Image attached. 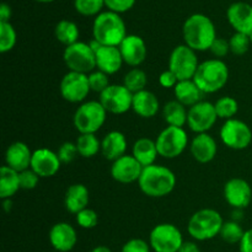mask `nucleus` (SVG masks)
Wrapping results in <instances>:
<instances>
[{
  "label": "nucleus",
  "mask_w": 252,
  "mask_h": 252,
  "mask_svg": "<svg viewBox=\"0 0 252 252\" xmlns=\"http://www.w3.org/2000/svg\"><path fill=\"white\" fill-rule=\"evenodd\" d=\"M39 179L41 177L31 167L25 170V171L20 172V186H21V189H26V191L34 189L37 187V185H38Z\"/></svg>",
  "instance_id": "nucleus-42"
},
{
  "label": "nucleus",
  "mask_w": 252,
  "mask_h": 252,
  "mask_svg": "<svg viewBox=\"0 0 252 252\" xmlns=\"http://www.w3.org/2000/svg\"><path fill=\"white\" fill-rule=\"evenodd\" d=\"M54 36H56L57 41L68 47L79 42L80 31L75 22L70 21V20H61L54 29Z\"/></svg>",
  "instance_id": "nucleus-31"
},
{
  "label": "nucleus",
  "mask_w": 252,
  "mask_h": 252,
  "mask_svg": "<svg viewBox=\"0 0 252 252\" xmlns=\"http://www.w3.org/2000/svg\"><path fill=\"white\" fill-rule=\"evenodd\" d=\"M198 66L199 61L197 52L185 43L176 46L170 53L167 69H170L177 76L179 81L193 79Z\"/></svg>",
  "instance_id": "nucleus-9"
},
{
  "label": "nucleus",
  "mask_w": 252,
  "mask_h": 252,
  "mask_svg": "<svg viewBox=\"0 0 252 252\" xmlns=\"http://www.w3.org/2000/svg\"><path fill=\"white\" fill-rule=\"evenodd\" d=\"M17 34L10 22H0V52L7 53L16 44Z\"/></svg>",
  "instance_id": "nucleus-36"
},
{
  "label": "nucleus",
  "mask_w": 252,
  "mask_h": 252,
  "mask_svg": "<svg viewBox=\"0 0 252 252\" xmlns=\"http://www.w3.org/2000/svg\"><path fill=\"white\" fill-rule=\"evenodd\" d=\"M240 252H252V228L245 231L240 241Z\"/></svg>",
  "instance_id": "nucleus-47"
},
{
  "label": "nucleus",
  "mask_w": 252,
  "mask_h": 252,
  "mask_svg": "<svg viewBox=\"0 0 252 252\" xmlns=\"http://www.w3.org/2000/svg\"><path fill=\"white\" fill-rule=\"evenodd\" d=\"M159 157L165 159L179 158L189 147V134L185 128L167 126L161 130L155 139Z\"/></svg>",
  "instance_id": "nucleus-8"
},
{
  "label": "nucleus",
  "mask_w": 252,
  "mask_h": 252,
  "mask_svg": "<svg viewBox=\"0 0 252 252\" xmlns=\"http://www.w3.org/2000/svg\"><path fill=\"white\" fill-rule=\"evenodd\" d=\"M150 244L143 239H130L123 245L122 252H150Z\"/></svg>",
  "instance_id": "nucleus-45"
},
{
  "label": "nucleus",
  "mask_w": 252,
  "mask_h": 252,
  "mask_svg": "<svg viewBox=\"0 0 252 252\" xmlns=\"http://www.w3.org/2000/svg\"><path fill=\"white\" fill-rule=\"evenodd\" d=\"M96 69L103 71L107 75H113L121 70L125 64L122 54L118 47L100 46L95 51Z\"/></svg>",
  "instance_id": "nucleus-23"
},
{
  "label": "nucleus",
  "mask_w": 252,
  "mask_h": 252,
  "mask_svg": "<svg viewBox=\"0 0 252 252\" xmlns=\"http://www.w3.org/2000/svg\"><path fill=\"white\" fill-rule=\"evenodd\" d=\"M224 198L234 209H245L250 206L252 189L246 180L234 177L224 185Z\"/></svg>",
  "instance_id": "nucleus-16"
},
{
  "label": "nucleus",
  "mask_w": 252,
  "mask_h": 252,
  "mask_svg": "<svg viewBox=\"0 0 252 252\" xmlns=\"http://www.w3.org/2000/svg\"><path fill=\"white\" fill-rule=\"evenodd\" d=\"M144 167L132 154L123 155L111 165V176L118 184L128 185L139 181Z\"/></svg>",
  "instance_id": "nucleus-15"
},
{
  "label": "nucleus",
  "mask_w": 252,
  "mask_h": 252,
  "mask_svg": "<svg viewBox=\"0 0 252 252\" xmlns=\"http://www.w3.org/2000/svg\"><path fill=\"white\" fill-rule=\"evenodd\" d=\"M179 252H201V250H199L198 245L193 241H185L180 248Z\"/></svg>",
  "instance_id": "nucleus-49"
},
{
  "label": "nucleus",
  "mask_w": 252,
  "mask_h": 252,
  "mask_svg": "<svg viewBox=\"0 0 252 252\" xmlns=\"http://www.w3.org/2000/svg\"><path fill=\"white\" fill-rule=\"evenodd\" d=\"M90 91L89 76L76 71H68L59 84V93L62 97L70 103H83Z\"/></svg>",
  "instance_id": "nucleus-12"
},
{
  "label": "nucleus",
  "mask_w": 252,
  "mask_h": 252,
  "mask_svg": "<svg viewBox=\"0 0 252 252\" xmlns=\"http://www.w3.org/2000/svg\"><path fill=\"white\" fill-rule=\"evenodd\" d=\"M176 175L164 165H150L143 169L138 181L140 191L150 198H162L171 193L176 187Z\"/></svg>",
  "instance_id": "nucleus-2"
},
{
  "label": "nucleus",
  "mask_w": 252,
  "mask_h": 252,
  "mask_svg": "<svg viewBox=\"0 0 252 252\" xmlns=\"http://www.w3.org/2000/svg\"><path fill=\"white\" fill-rule=\"evenodd\" d=\"M189 152L196 161L201 164H208L213 161L218 153L217 140L208 133L196 134L189 144Z\"/></svg>",
  "instance_id": "nucleus-21"
},
{
  "label": "nucleus",
  "mask_w": 252,
  "mask_h": 252,
  "mask_svg": "<svg viewBox=\"0 0 252 252\" xmlns=\"http://www.w3.org/2000/svg\"><path fill=\"white\" fill-rule=\"evenodd\" d=\"M76 224L83 229H94L98 224V214L94 209L85 208L75 216Z\"/></svg>",
  "instance_id": "nucleus-40"
},
{
  "label": "nucleus",
  "mask_w": 252,
  "mask_h": 252,
  "mask_svg": "<svg viewBox=\"0 0 252 252\" xmlns=\"http://www.w3.org/2000/svg\"><path fill=\"white\" fill-rule=\"evenodd\" d=\"M57 154H58V158L62 164H70V162H73L76 159L79 153L75 143L65 142L58 148Z\"/></svg>",
  "instance_id": "nucleus-41"
},
{
  "label": "nucleus",
  "mask_w": 252,
  "mask_h": 252,
  "mask_svg": "<svg viewBox=\"0 0 252 252\" xmlns=\"http://www.w3.org/2000/svg\"><path fill=\"white\" fill-rule=\"evenodd\" d=\"M214 107H216V112L218 118L228 121L236 116V113L239 111V103L231 96H223V97L218 98L216 101Z\"/></svg>",
  "instance_id": "nucleus-34"
},
{
  "label": "nucleus",
  "mask_w": 252,
  "mask_h": 252,
  "mask_svg": "<svg viewBox=\"0 0 252 252\" xmlns=\"http://www.w3.org/2000/svg\"><path fill=\"white\" fill-rule=\"evenodd\" d=\"M105 6V0H74V7L83 16H97Z\"/></svg>",
  "instance_id": "nucleus-37"
},
{
  "label": "nucleus",
  "mask_w": 252,
  "mask_h": 252,
  "mask_svg": "<svg viewBox=\"0 0 252 252\" xmlns=\"http://www.w3.org/2000/svg\"><path fill=\"white\" fill-rule=\"evenodd\" d=\"M75 144L79 155L85 159H90L101 153V140L96 137V134H80Z\"/></svg>",
  "instance_id": "nucleus-32"
},
{
  "label": "nucleus",
  "mask_w": 252,
  "mask_h": 252,
  "mask_svg": "<svg viewBox=\"0 0 252 252\" xmlns=\"http://www.w3.org/2000/svg\"><path fill=\"white\" fill-rule=\"evenodd\" d=\"M135 0H105V6L108 11L116 12V14H122L127 12L134 6Z\"/></svg>",
  "instance_id": "nucleus-44"
},
{
  "label": "nucleus",
  "mask_w": 252,
  "mask_h": 252,
  "mask_svg": "<svg viewBox=\"0 0 252 252\" xmlns=\"http://www.w3.org/2000/svg\"><path fill=\"white\" fill-rule=\"evenodd\" d=\"M226 19L235 32L252 34V5L244 1L234 2L226 10Z\"/></svg>",
  "instance_id": "nucleus-20"
},
{
  "label": "nucleus",
  "mask_w": 252,
  "mask_h": 252,
  "mask_svg": "<svg viewBox=\"0 0 252 252\" xmlns=\"http://www.w3.org/2000/svg\"><path fill=\"white\" fill-rule=\"evenodd\" d=\"M21 189L20 186V172L4 165L0 169V198L11 199Z\"/></svg>",
  "instance_id": "nucleus-29"
},
{
  "label": "nucleus",
  "mask_w": 252,
  "mask_h": 252,
  "mask_svg": "<svg viewBox=\"0 0 252 252\" xmlns=\"http://www.w3.org/2000/svg\"><path fill=\"white\" fill-rule=\"evenodd\" d=\"M107 113L100 101H85L74 113V127L80 134H96L105 125Z\"/></svg>",
  "instance_id": "nucleus-6"
},
{
  "label": "nucleus",
  "mask_w": 252,
  "mask_h": 252,
  "mask_svg": "<svg viewBox=\"0 0 252 252\" xmlns=\"http://www.w3.org/2000/svg\"><path fill=\"white\" fill-rule=\"evenodd\" d=\"M250 38H251V43H252V34L250 36Z\"/></svg>",
  "instance_id": "nucleus-53"
},
{
  "label": "nucleus",
  "mask_w": 252,
  "mask_h": 252,
  "mask_svg": "<svg viewBox=\"0 0 252 252\" xmlns=\"http://www.w3.org/2000/svg\"><path fill=\"white\" fill-rule=\"evenodd\" d=\"M159 83L162 88L174 89L176 86V84L179 83V79H177V76L170 69H166V70H164L160 74Z\"/></svg>",
  "instance_id": "nucleus-46"
},
{
  "label": "nucleus",
  "mask_w": 252,
  "mask_h": 252,
  "mask_svg": "<svg viewBox=\"0 0 252 252\" xmlns=\"http://www.w3.org/2000/svg\"><path fill=\"white\" fill-rule=\"evenodd\" d=\"M174 95L176 101L186 107H192L196 103L201 102L202 96L204 95L201 89L197 86L193 79L191 80H181L174 88Z\"/></svg>",
  "instance_id": "nucleus-27"
},
{
  "label": "nucleus",
  "mask_w": 252,
  "mask_h": 252,
  "mask_svg": "<svg viewBox=\"0 0 252 252\" xmlns=\"http://www.w3.org/2000/svg\"><path fill=\"white\" fill-rule=\"evenodd\" d=\"M61 160L58 154L48 148H39L33 152L31 161V169L41 179H48L57 175L61 170Z\"/></svg>",
  "instance_id": "nucleus-18"
},
{
  "label": "nucleus",
  "mask_w": 252,
  "mask_h": 252,
  "mask_svg": "<svg viewBox=\"0 0 252 252\" xmlns=\"http://www.w3.org/2000/svg\"><path fill=\"white\" fill-rule=\"evenodd\" d=\"M89 84H90V89L91 91H95L97 94H102L108 86L111 85L110 84V79L106 73L103 71L98 70V69H95L93 73L89 74Z\"/></svg>",
  "instance_id": "nucleus-39"
},
{
  "label": "nucleus",
  "mask_w": 252,
  "mask_h": 252,
  "mask_svg": "<svg viewBox=\"0 0 252 252\" xmlns=\"http://www.w3.org/2000/svg\"><path fill=\"white\" fill-rule=\"evenodd\" d=\"M221 142L233 150H244L252 142V130L248 123L238 118H231L223 123L219 132Z\"/></svg>",
  "instance_id": "nucleus-11"
},
{
  "label": "nucleus",
  "mask_w": 252,
  "mask_h": 252,
  "mask_svg": "<svg viewBox=\"0 0 252 252\" xmlns=\"http://www.w3.org/2000/svg\"><path fill=\"white\" fill-rule=\"evenodd\" d=\"M251 38L248 34L235 32L229 39V46H230V53L234 56H244L249 52L251 46Z\"/></svg>",
  "instance_id": "nucleus-38"
},
{
  "label": "nucleus",
  "mask_w": 252,
  "mask_h": 252,
  "mask_svg": "<svg viewBox=\"0 0 252 252\" xmlns=\"http://www.w3.org/2000/svg\"><path fill=\"white\" fill-rule=\"evenodd\" d=\"M90 202V192L83 184H74L68 187L64 197L65 209L71 214H78L83 209L88 208Z\"/></svg>",
  "instance_id": "nucleus-26"
},
{
  "label": "nucleus",
  "mask_w": 252,
  "mask_h": 252,
  "mask_svg": "<svg viewBox=\"0 0 252 252\" xmlns=\"http://www.w3.org/2000/svg\"><path fill=\"white\" fill-rule=\"evenodd\" d=\"M133 95L123 84H111L102 94L98 101L102 103L105 110L112 115H123L132 110Z\"/></svg>",
  "instance_id": "nucleus-13"
},
{
  "label": "nucleus",
  "mask_w": 252,
  "mask_h": 252,
  "mask_svg": "<svg viewBox=\"0 0 252 252\" xmlns=\"http://www.w3.org/2000/svg\"><path fill=\"white\" fill-rule=\"evenodd\" d=\"M34 1H38V2H52V1H56V0H34Z\"/></svg>",
  "instance_id": "nucleus-52"
},
{
  "label": "nucleus",
  "mask_w": 252,
  "mask_h": 252,
  "mask_svg": "<svg viewBox=\"0 0 252 252\" xmlns=\"http://www.w3.org/2000/svg\"><path fill=\"white\" fill-rule=\"evenodd\" d=\"M211 53L216 57L217 59H223L230 53V46H229V39L217 37L214 39L213 44L211 46Z\"/></svg>",
  "instance_id": "nucleus-43"
},
{
  "label": "nucleus",
  "mask_w": 252,
  "mask_h": 252,
  "mask_svg": "<svg viewBox=\"0 0 252 252\" xmlns=\"http://www.w3.org/2000/svg\"><path fill=\"white\" fill-rule=\"evenodd\" d=\"M63 61L69 71L86 74L89 75L96 69V54L90 43L76 42L65 47L63 52Z\"/></svg>",
  "instance_id": "nucleus-7"
},
{
  "label": "nucleus",
  "mask_w": 252,
  "mask_h": 252,
  "mask_svg": "<svg viewBox=\"0 0 252 252\" xmlns=\"http://www.w3.org/2000/svg\"><path fill=\"white\" fill-rule=\"evenodd\" d=\"M184 243L181 230L171 223L158 224L150 231L149 244L154 252H179Z\"/></svg>",
  "instance_id": "nucleus-10"
},
{
  "label": "nucleus",
  "mask_w": 252,
  "mask_h": 252,
  "mask_svg": "<svg viewBox=\"0 0 252 252\" xmlns=\"http://www.w3.org/2000/svg\"><path fill=\"white\" fill-rule=\"evenodd\" d=\"M187 116H189V110L186 106L176 100L169 101L162 107L164 121L167 123V126H171V127L184 128L187 125Z\"/></svg>",
  "instance_id": "nucleus-30"
},
{
  "label": "nucleus",
  "mask_w": 252,
  "mask_h": 252,
  "mask_svg": "<svg viewBox=\"0 0 252 252\" xmlns=\"http://www.w3.org/2000/svg\"><path fill=\"white\" fill-rule=\"evenodd\" d=\"M126 37L127 27L120 14L103 11L94 20L93 38L101 46L120 47Z\"/></svg>",
  "instance_id": "nucleus-3"
},
{
  "label": "nucleus",
  "mask_w": 252,
  "mask_h": 252,
  "mask_svg": "<svg viewBox=\"0 0 252 252\" xmlns=\"http://www.w3.org/2000/svg\"><path fill=\"white\" fill-rule=\"evenodd\" d=\"M48 238L52 248L58 252L71 251L78 243L76 230L73 225L65 221L54 224L49 230Z\"/></svg>",
  "instance_id": "nucleus-19"
},
{
  "label": "nucleus",
  "mask_w": 252,
  "mask_h": 252,
  "mask_svg": "<svg viewBox=\"0 0 252 252\" xmlns=\"http://www.w3.org/2000/svg\"><path fill=\"white\" fill-rule=\"evenodd\" d=\"M224 220L219 212L212 208H203L193 213L187 224L189 236L197 241H206L220 234Z\"/></svg>",
  "instance_id": "nucleus-5"
},
{
  "label": "nucleus",
  "mask_w": 252,
  "mask_h": 252,
  "mask_svg": "<svg viewBox=\"0 0 252 252\" xmlns=\"http://www.w3.org/2000/svg\"><path fill=\"white\" fill-rule=\"evenodd\" d=\"M132 155L139 161V164L143 167L154 165L158 157H159L157 143L150 138H139L133 144Z\"/></svg>",
  "instance_id": "nucleus-28"
},
{
  "label": "nucleus",
  "mask_w": 252,
  "mask_h": 252,
  "mask_svg": "<svg viewBox=\"0 0 252 252\" xmlns=\"http://www.w3.org/2000/svg\"><path fill=\"white\" fill-rule=\"evenodd\" d=\"M118 48L122 54L125 64L132 68H138L142 65L148 57L147 43L138 34H127Z\"/></svg>",
  "instance_id": "nucleus-17"
},
{
  "label": "nucleus",
  "mask_w": 252,
  "mask_h": 252,
  "mask_svg": "<svg viewBox=\"0 0 252 252\" xmlns=\"http://www.w3.org/2000/svg\"><path fill=\"white\" fill-rule=\"evenodd\" d=\"M193 80L203 94L218 93L228 84V64L223 59H207L199 63Z\"/></svg>",
  "instance_id": "nucleus-4"
},
{
  "label": "nucleus",
  "mask_w": 252,
  "mask_h": 252,
  "mask_svg": "<svg viewBox=\"0 0 252 252\" xmlns=\"http://www.w3.org/2000/svg\"><path fill=\"white\" fill-rule=\"evenodd\" d=\"M217 120H218V116H217L214 103L209 101L202 100L201 102L189 108L187 126L196 134L208 133L214 127Z\"/></svg>",
  "instance_id": "nucleus-14"
},
{
  "label": "nucleus",
  "mask_w": 252,
  "mask_h": 252,
  "mask_svg": "<svg viewBox=\"0 0 252 252\" xmlns=\"http://www.w3.org/2000/svg\"><path fill=\"white\" fill-rule=\"evenodd\" d=\"M133 112L142 118H153L160 110V102L157 95L149 90H143L133 95Z\"/></svg>",
  "instance_id": "nucleus-25"
},
{
  "label": "nucleus",
  "mask_w": 252,
  "mask_h": 252,
  "mask_svg": "<svg viewBox=\"0 0 252 252\" xmlns=\"http://www.w3.org/2000/svg\"><path fill=\"white\" fill-rule=\"evenodd\" d=\"M91 252H112L111 251L110 248H107V246H103V245H98L96 246V248H94Z\"/></svg>",
  "instance_id": "nucleus-50"
},
{
  "label": "nucleus",
  "mask_w": 252,
  "mask_h": 252,
  "mask_svg": "<svg viewBox=\"0 0 252 252\" xmlns=\"http://www.w3.org/2000/svg\"><path fill=\"white\" fill-rule=\"evenodd\" d=\"M127 138L120 130H111L101 140V154L112 162L127 154Z\"/></svg>",
  "instance_id": "nucleus-24"
},
{
  "label": "nucleus",
  "mask_w": 252,
  "mask_h": 252,
  "mask_svg": "<svg viewBox=\"0 0 252 252\" xmlns=\"http://www.w3.org/2000/svg\"><path fill=\"white\" fill-rule=\"evenodd\" d=\"M2 204H4V211L6 213H9L11 211V206H12V202L11 199H2Z\"/></svg>",
  "instance_id": "nucleus-51"
},
{
  "label": "nucleus",
  "mask_w": 252,
  "mask_h": 252,
  "mask_svg": "<svg viewBox=\"0 0 252 252\" xmlns=\"http://www.w3.org/2000/svg\"><path fill=\"white\" fill-rule=\"evenodd\" d=\"M33 152L24 142H15L7 147L5 152V165L17 172H22L31 167Z\"/></svg>",
  "instance_id": "nucleus-22"
},
{
  "label": "nucleus",
  "mask_w": 252,
  "mask_h": 252,
  "mask_svg": "<svg viewBox=\"0 0 252 252\" xmlns=\"http://www.w3.org/2000/svg\"><path fill=\"white\" fill-rule=\"evenodd\" d=\"M11 14V7L6 2H2L0 6V22H10Z\"/></svg>",
  "instance_id": "nucleus-48"
},
{
  "label": "nucleus",
  "mask_w": 252,
  "mask_h": 252,
  "mask_svg": "<svg viewBox=\"0 0 252 252\" xmlns=\"http://www.w3.org/2000/svg\"><path fill=\"white\" fill-rule=\"evenodd\" d=\"M244 234H245V231H244V229L241 228L239 221L229 220V221H224L219 235H220V238L223 239L225 243L231 244V245H233V244H240V241L243 240Z\"/></svg>",
  "instance_id": "nucleus-35"
},
{
  "label": "nucleus",
  "mask_w": 252,
  "mask_h": 252,
  "mask_svg": "<svg viewBox=\"0 0 252 252\" xmlns=\"http://www.w3.org/2000/svg\"><path fill=\"white\" fill-rule=\"evenodd\" d=\"M182 36L186 46L196 52H206L211 49L217 38V30L213 21L204 14H193L185 21L182 26Z\"/></svg>",
  "instance_id": "nucleus-1"
},
{
  "label": "nucleus",
  "mask_w": 252,
  "mask_h": 252,
  "mask_svg": "<svg viewBox=\"0 0 252 252\" xmlns=\"http://www.w3.org/2000/svg\"><path fill=\"white\" fill-rule=\"evenodd\" d=\"M123 85L132 94H137L147 89L148 76L140 68H132L123 79Z\"/></svg>",
  "instance_id": "nucleus-33"
}]
</instances>
